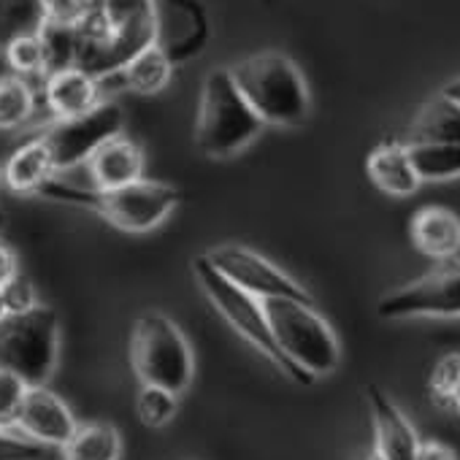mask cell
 <instances>
[{
	"instance_id": "cell-32",
	"label": "cell",
	"mask_w": 460,
	"mask_h": 460,
	"mask_svg": "<svg viewBox=\"0 0 460 460\" xmlns=\"http://www.w3.org/2000/svg\"><path fill=\"white\" fill-rule=\"evenodd\" d=\"M41 457H44L41 444L6 433V428H0V460H41Z\"/></svg>"
},
{
	"instance_id": "cell-24",
	"label": "cell",
	"mask_w": 460,
	"mask_h": 460,
	"mask_svg": "<svg viewBox=\"0 0 460 460\" xmlns=\"http://www.w3.org/2000/svg\"><path fill=\"white\" fill-rule=\"evenodd\" d=\"M39 39L44 44V58H47V76L63 68L76 66V44L79 33L76 28H60V25H39Z\"/></svg>"
},
{
	"instance_id": "cell-16",
	"label": "cell",
	"mask_w": 460,
	"mask_h": 460,
	"mask_svg": "<svg viewBox=\"0 0 460 460\" xmlns=\"http://www.w3.org/2000/svg\"><path fill=\"white\" fill-rule=\"evenodd\" d=\"M366 171L368 179L393 198H409L417 192V187L422 184L411 157H409V146L401 141H382L366 160Z\"/></svg>"
},
{
	"instance_id": "cell-37",
	"label": "cell",
	"mask_w": 460,
	"mask_h": 460,
	"mask_svg": "<svg viewBox=\"0 0 460 460\" xmlns=\"http://www.w3.org/2000/svg\"><path fill=\"white\" fill-rule=\"evenodd\" d=\"M6 317V304H4V293H0V320Z\"/></svg>"
},
{
	"instance_id": "cell-9",
	"label": "cell",
	"mask_w": 460,
	"mask_h": 460,
	"mask_svg": "<svg viewBox=\"0 0 460 460\" xmlns=\"http://www.w3.org/2000/svg\"><path fill=\"white\" fill-rule=\"evenodd\" d=\"M382 320L460 317V261H438L414 282L387 293L376 304Z\"/></svg>"
},
{
	"instance_id": "cell-3",
	"label": "cell",
	"mask_w": 460,
	"mask_h": 460,
	"mask_svg": "<svg viewBox=\"0 0 460 460\" xmlns=\"http://www.w3.org/2000/svg\"><path fill=\"white\" fill-rule=\"evenodd\" d=\"M266 125L250 109L236 82L230 79L227 68H214L200 93L198 122H195V144L206 157L222 160L234 157L244 146H250Z\"/></svg>"
},
{
	"instance_id": "cell-28",
	"label": "cell",
	"mask_w": 460,
	"mask_h": 460,
	"mask_svg": "<svg viewBox=\"0 0 460 460\" xmlns=\"http://www.w3.org/2000/svg\"><path fill=\"white\" fill-rule=\"evenodd\" d=\"M176 395L163 390V387H152L144 385L136 395V414L146 428H163L173 420L176 414Z\"/></svg>"
},
{
	"instance_id": "cell-14",
	"label": "cell",
	"mask_w": 460,
	"mask_h": 460,
	"mask_svg": "<svg viewBox=\"0 0 460 460\" xmlns=\"http://www.w3.org/2000/svg\"><path fill=\"white\" fill-rule=\"evenodd\" d=\"M409 236L420 255L449 261L460 252V217L447 206H422L409 222Z\"/></svg>"
},
{
	"instance_id": "cell-36",
	"label": "cell",
	"mask_w": 460,
	"mask_h": 460,
	"mask_svg": "<svg viewBox=\"0 0 460 460\" xmlns=\"http://www.w3.org/2000/svg\"><path fill=\"white\" fill-rule=\"evenodd\" d=\"M452 409L460 414V387H457V393H455V401H452Z\"/></svg>"
},
{
	"instance_id": "cell-30",
	"label": "cell",
	"mask_w": 460,
	"mask_h": 460,
	"mask_svg": "<svg viewBox=\"0 0 460 460\" xmlns=\"http://www.w3.org/2000/svg\"><path fill=\"white\" fill-rule=\"evenodd\" d=\"M25 393H28V385L20 376L0 371V428L14 425V417L20 411Z\"/></svg>"
},
{
	"instance_id": "cell-8",
	"label": "cell",
	"mask_w": 460,
	"mask_h": 460,
	"mask_svg": "<svg viewBox=\"0 0 460 460\" xmlns=\"http://www.w3.org/2000/svg\"><path fill=\"white\" fill-rule=\"evenodd\" d=\"M125 114L117 103H98L93 111L71 119H49L44 130L36 136L55 163V171H71L90 160V155L114 136H122Z\"/></svg>"
},
{
	"instance_id": "cell-25",
	"label": "cell",
	"mask_w": 460,
	"mask_h": 460,
	"mask_svg": "<svg viewBox=\"0 0 460 460\" xmlns=\"http://www.w3.org/2000/svg\"><path fill=\"white\" fill-rule=\"evenodd\" d=\"M39 25V0H0V49L14 36L36 33Z\"/></svg>"
},
{
	"instance_id": "cell-1",
	"label": "cell",
	"mask_w": 460,
	"mask_h": 460,
	"mask_svg": "<svg viewBox=\"0 0 460 460\" xmlns=\"http://www.w3.org/2000/svg\"><path fill=\"white\" fill-rule=\"evenodd\" d=\"M230 79L263 125L296 128L306 122L312 98L298 66L282 52H258L230 66Z\"/></svg>"
},
{
	"instance_id": "cell-39",
	"label": "cell",
	"mask_w": 460,
	"mask_h": 460,
	"mask_svg": "<svg viewBox=\"0 0 460 460\" xmlns=\"http://www.w3.org/2000/svg\"><path fill=\"white\" fill-rule=\"evenodd\" d=\"M4 227H6V214L0 211V230H4Z\"/></svg>"
},
{
	"instance_id": "cell-21",
	"label": "cell",
	"mask_w": 460,
	"mask_h": 460,
	"mask_svg": "<svg viewBox=\"0 0 460 460\" xmlns=\"http://www.w3.org/2000/svg\"><path fill=\"white\" fill-rule=\"evenodd\" d=\"M36 90L17 74L0 76V130L25 128L36 114Z\"/></svg>"
},
{
	"instance_id": "cell-5",
	"label": "cell",
	"mask_w": 460,
	"mask_h": 460,
	"mask_svg": "<svg viewBox=\"0 0 460 460\" xmlns=\"http://www.w3.org/2000/svg\"><path fill=\"white\" fill-rule=\"evenodd\" d=\"M60 352V320L49 306L0 320V371L20 376L28 387H44Z\"/></svg>"
},
{
	"instance_id": "cell-26",
	"label": "cell",
	"mask_w": 460,
	"mask_h": 460,
	"mask_svg": "<svg viewBox=\"0 0 460 460\" xmlns=\"http://www.w3.org/2000/svg\"><path fill=\"white\" fill-rule=\"evenodd\" d=\"M101 17L109 28L157 22V0H101Z\"/></svg>"
},
{
	"instance_id": "cell-18",
	"label": "cell",
	"mask_w": 460,
	"mask_h": 460,
	"mask_svg": "<svg viewBox=\"0 0 460 460\" xmlns=\"http://www.w3.org/2000/svg\"><path fill=\"white\" fill-rule=\"evenodd\" d=\"M58 171H55V163L49 157V149L39 141V138H31L25 141L6 163L4 168V179L9 184V190L14 192H39L49 179H55Z\"/></svg>"
},
{
	"instance_id": "cell-2",
	"label": "cell",
	"mask_w": 460,
	"mask_h": 460,
	"mask_svg": "<svg viewBox=\"0 0 460 460\" xmlns=\"http://www.w3.org/2000/svg\"><path fill=\"white\" fill-rule=\"evenodd\" d=\"M39 195L95 208L106 222L125 230V234H146V230L157 227L179 203V190L155 179H138L117 190H82L55 176L39 190Z\"/></svg>"
},
{
	"instance_id": "cell-7",
	"label": "cell",
	"mask_w": 460,
	"mask_h": 460,
	"mask_svg": "<svg viewBox=\"0 0 460 460\" xmlns=\"http://www.w3.org/2000/svg\"><path fill=\"white\" fill-rule=\"evenodd\" d=\"M195 269V277L203 288V293L208 296V301L214 304V309L234 325V331L239 336H244L266 360H271L285 376H290L293 382L298 385H312L314 379L309 374H304L301 368H296L285 352L279 349V344L274 341V333H271V325H269V317H266V306L263 301L252 298L250 293H244L242 288L230 285L214 266H208L206 258H198L192 263Z\"/></svg>"
},
{
	"instance_id": "cell-22",
	"label": "cell",
	"mask_w": 460,
	"mask_h": 460,
	"mask_svg": "<svg viewBox=\"0 0 460 460\" xmlns=\"http://www.w3.org/2000/svg\"><path fill=\"white\" fill-rule=\"evenodd\" d=\"M420 181H449L460 176V144H406Z\"/></svg>"
},
{
	"instance_id": "cell-6",
	"label": "cell",
	"mask_w": 460,
	"mask_h": 460,
	"mask_svg": "<svg viewBox=\"0 0 460 460\" xmlns=\"http://www.w3.org/2000/svg\"><path fill=\"white\" fill-rule=\"evenodd\" d=\"M130 363L141 385L163 387L173 395L190 387L195 371L184 333L157 312L138 317L130 339Z\"/></svg>"
},
{
	"instance_id": "cell-12",
	"label": "cell",
	"mask_w": 460,
	"mask_h": 460,
	"mask_svg": "<svg viewBox=\"0 0 460 460\" xmlns=\"http://www.w3.org/2000/svg\"><path fill=\"white\" fill-rule=\"evenodd\" d=\"M371 422H374V452L382 455V460H414L417 457V430L406 420V414L395 406V401L376 385L366 387Z\"/></svg>"
},
{
	"instance_id": "cell-4",
	"label": "cell",
	"mask_w": 460,
	"mask_h": 460,
	"mask_svg": "<svg viewBox=\"0 0 460 460\" xmlns=\"http://www.w3.org/2000/svg\"><path fill=\"white\" fill-rule=\"evenodd\" d=\"M263 306L274 341L296 368H301L312 379L336 371L341 360V347L333 328L314 309V304L274 298L263 301Z\"/></svg>"
},
{
	"instance_id": "cell-34",
	"label": "cell",
	"mask_w": 460,
	"mask_h": 460,
	"mask_svg": "<svg viewBox=\"0 0 460 460\" xmlns=\"http://www.w3.org/2000/svg\"><path fill=\"white\" fill-rule=\"evenodd\" d=\"M17 274H20L17 252H14L6 242H0V288H4L9 279H14Z\"/></svg>"
},
{
	"instance_id": "cell-13",
	"label": "cell",
	"mask_w": 460,
	"mask_h": 460,
	"mask_svg": "<svg viewBox=\"0 0 460 460\" xmlns=\"http://www.w3.org/2000/svg\"><path fill=\"white\" fill-rule=\"evenodd\" d=\"M44 106L52 119H71L101 103V82L82 68H63L44 79Z\"/></svg>"
},
{
	"instance_id": "cell-23",
	"label": "cell",
	"mask_w": 460,
	"mask_h": 460,
	"mask_svg": "<svg viewBox=\"0 0 460 460\" xmlns=\"http://www.w3.org/2000/svg\"><path fill=\"white\" fill-rule=\"evenodd\" d=\"M4 58L9 63V68L22 76H41L47 79V58H44V44L39 39V33H22L14 36L6 47H4Z\"/></svg>"
},
{
	"instance_id": "cell-11",
	"label": "cell",
	"mask_w": 460,
	"mask_h": 460,
	"mask_svg": "<svg viewBox=\"0 0 460 460\" xmlns=\"http://www.w3.org/2000/svg\"><path fill=\"white\" fill-rule=\"evenodd\" d=\"M14 425L25 433V438L41 447H63L74 436L79 422L74 420L66 401L44 385V387H28L20 411L14 417Z\"/></svg>"
},
{
	"instance_id": "cell-35",
	"label": "cell",
	"mask_w": 460,
	"mask_h": 460,
	"mask_svg": "<svg viewBox=\"0 0 460 460\" xmlns=\"http://www.w3.org/2000/svg\"><path fill=\"white\" fill-rule=\"evenodd\" d=\"M447 98H452L455 103H460V79H452L449 84H444V90H441Z\"/></svg>"
},
{
	"instance_id": "cell-10",
	"label": "cell",
	"mask_w": 460,
	"mask_h": 460,
	"mask_svg": "<svg viewBox=\"0 0 460 460\" xmlns=\"http://www.w3.org/2000/svg\"><path fill=\"white\" fill-rule=\"evenodd\" d=\"M208 266H214L230 285L242 288L258 301H274V298H290L301 304H314L312 293L298 285L290 274H285L279 266L266 261L263 255L239 247V244H225L203 255Z\"/></svg>"
},
{
	"instance_id": "cell-38",
	"label": "cell",
	"mask_w": 460,
	"mask_h": 460,
	"mask_svg": "<svg viewBox=\"0 0 460 460\" xmlns=\"http://www.w3.org/2000/svg\"><path fill=\"white\" fill-rule=\"evenodd\" d=\"M363 460H382V455H379V452H368V455H366Z\"/></svg>"
},
{
	"instance_id": "cell-31",
	"label": "cell",
	"mask_w": 460,
	"mask_h": 460,
	"mask_svg": "<svg viewBox=\"0 0 460 460\" xmlns=\"http://www.w3.org/2000/svg\"><path fill=\"white\" fill-rule=\"evenodd\" d=\"M4 304H6V314H22V312H31L39 306V298H36V288L28 277L17 274L14 279H9L4 288Z\"/></svg>"
},
{
	"instance_id": "cell-19",
	"label": "cell",
	"mask_w": 460,
	"mask_h": 460,
	"mask_svg": "<svg viewBox=\"0 0 460 460\" xmlns=\"http://www.w3.org/2000/svg\"><path fill=\"white\" fill-rule=\"evenodd\" d=\"M171 76H173V60L165 55V49L160 44H149L144 52H138L117 74L122 87H128V90H133L138 95H155V93L165 90Z\"/></svg>"
},
{
	"instance_id": "cell-29",
	"label": "cell",
	"mask_w": 460,
	"mask_h": 460,
	"mask_svg": "<svg viewBox=\"0 0 460 460\" xmlns=\"http://www.w3.org/2000/svg\"><path fill=\"white\" fill-rule=\"evenodd\" d=\"M457 387H460V355H447L438 360V366L430 374V398L438 406L452 409Z\"/></svg>"
},
{
	"instance_id": "cell-15",
	"label": "cell",
	"mask_w": 460,
	"mask_h": 460,
	"mask_svg": "<svg viewBox=\"0 0 460 460\" xmlns=\"http://www.w3.org/2000/svg\"><path fill=\"white\" fill-rule=\"evenodd\" d=\"M95 190H117L144 179V152L125 136H114L101 144L84 163Z\"/></svg>"
},
{
	"instance_id": "cell-20",
	"label": "cell",
	"mask_w": 460,
	"mask_h": 460,
	"mask_svg": "<svg viewBox=\"0 0 460 460\" xmlns=\"http://www.w3.org/2000/svg\"><path fill=\"white\" fill-rule=\"evenodd\" d=\"M60 452L63 460H119L122 438L109 422H84L76 425L74 436L60 447Z\"/></svg>"
},
{
	"instance_id": "cell-17",
	"label": "cell",
	"mask_w": 460,
	"mask_h": 460,
	"mask_svg": "<svg viewBox=\"0 0 460 460\" xmlns=\"http://www.w3.org/2000/svg\"><path fill=\"white\" fill-rule=\"evenodd\" d=\"M406 144H460V103L444 93L425 101L409 125Z\"/></svg>"
},
{
	"instance_id": "cell-27",
	"label": "cell",
	"mask_w": 460,
	"mask_h": 460,
	"mask_svg": "<svg viewBox=\"0 0 460 460\" xmlns=\"http://www.w3.org/2000/svg\"><path fill=\"white\" fill-rule=\"evenodd\" d=\"M98 9L101 0H39L41 22L60 28H82Z\"/></svg>"
},
{
	"instance_id": "cell-33",
	"label": "cell",
	"mask_w": 460,
	"mask_h": 460,
	"mask_svg": "<svg viewBox=\"0 0 460 460\" xmlns=\"http://www.w3.org/2000/svg\"><path fill=\"white\" fill-rule=\"evenodd\" d=\"M414 460H457V455H455V449H452V447H447V444H441V441L428 438V441H420V447H417V457H414Z\"/></svg>"
}]
</instances>
